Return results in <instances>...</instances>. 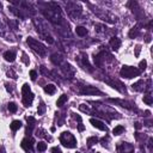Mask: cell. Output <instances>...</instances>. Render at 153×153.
<instances>
[{
  "label": "cell",
  "mask_w": 153,
  "mask_h": 153,
  "mask_svg": "<svg viewBox=\"0 0 153 153\" xmlns=\"http://www.w3.org/2000/svg\"><path fill=\"white\" fill-rule=\"evenodd\" d=\"M26 43H27V45H29L35 53H37L39 56L44 57V56L47 55V48H45V45H44L43 43H41L39 41L32 38V37H27V38H26Z\"/></svg>",
  "instance_id": "1"
},
{
  "label": "cell",
  "mask_w": 153,
  "mask_h": 153,
  "mask_svg": "<svg viewBox=\"0 0 153 153\" xmlns=\"http://www.w3.org/2000/svg\"><path fill=\"white\" fill-rule=\"evenodd\" d=\"M60 142L67 148H74L76 146V139L69 131H63L60 135Z\"/></svg>",
  "instance_id": "2"
},
{
  "label": "cell",
  "mask_w": 153,
  "mask_h": 153,
  "mask_svg": "<svg viewBox=\"0 0 153 153\" xmlns=\"http://www.w3.org/2000/svg\"><path fill=\"white\" fill-rule=\"evenodd\" d=\"M22 93H23V104L25 106H30L33 100V93L30 90V86L27 84H24L22 86Z\"/></svg>",
  "instance_id": "3"
},
{
  "label": "cell",
  "mask_w": 153,
  "mask_h": 153,
  "mask_svg": "<svg viewBox=\"0 0 153 153\" xmlns=\"http://www.w3.org/2000/svg\"><path fill=\"white\" fill-rule=\"evenodd\" d=\"M140 73H141L140 69H137V68H135V67H131V66H123V67L121 68V71H120L121 76L127 78V79L137 76Z\"/></svg>",
  "instance_id": "4"
},
{
  "label": "cell",
  "mask_w": 153,
  "mask_h": 153,
  "mask_svg": "<svg viewBox=\"0 0 153 153\" xmlns=\"http://www.w3.org/2000/svg\"><path fill=\"white\" fill-rule=\"evenodd\" d=\"M117 153H134V146L128 142H121L117 145Z\"/></svg>",
  "instance_id": "5"
},
{
  "label": "cell",
  "mask_w": 153,
  "mask_h": 153,
  "mask_svg": "<svg viewBox=\"0 0 153 153\" xmlns=\"http://www.w3.org/2000/svg\"><path fill=\"white\" fill-rule=\"evenodd\" d=\"M80 92L82 94H103L98 88L92 87V86H82V88L80 90Z\"/></svg>",
  "instance_id": "6"
},
{
  "label": "cell",
  "mask_w": 153,
  "mask_h": 153,
  "mask_svg": "<svg viewBox=\"0 0 153 153\" xmlns=\"http://www.w3.org/2000/svg\"><path fill=\"white\" fill-rule=\"evenodd\" d=\"M90 123L94 127V128H97V129H99V130H105L106 131V127H105V124L102 122V121H99V120H97V118H90Z\"/></svg>",
  "instance_id": "7"
},
{
  "label": "cell",
  "mask_w": 153,
  "mask_h": 153,
  "mask_svg": "<svg viewBox=\"0 0 153 153\" xmlns=\"http://www.w3.org/2000/svg\"><path fill=\"white\" fill-rule=\"evenodd\" d=\"M32 145H33V140H32L31 137H25V139L22 141V143H20V146H22L24 149H26V151L31 149V148H32Z\"/></svg>",
  "instance_id": "8"
},
{
  "label": "cell",
  "mask_w": 153,
  "mask_h": 153,
  "mask_svg": "<svg viewBox=\"0 0 153 153\" xmlns=\"http://www.w3.org/2000/svg\"><path fill=\"white\" fill-rule=\"evenodd\" d=\"M109 43H110V45H111V48L114 50H118V48L121 47V39L117 38V37H111Z\"/></svg>",
  "instance_id": "9"
},
{
  "label": "cell",
  "mask_w": 153,
  "mask_h": 153,
  "mask_svg": "<svg viewBox=\"0 0 153 153\" xmlns=\"http://www.w3.org/2000/svg\"><path fill=\"white\" fill-rule=\"evenodd\" d=\"M4 59L7 62H13L16 60V53L12 51V50H7V51L4 53Z\"/></svg>",
  "instance_id": "10"
},
{
  "label": "cell",
  "mask_w": 153,
  "mask_h": 153,
  "mask_svg": "<svg viewBox=\"0 0 153 153\" xmlns=\"http://www.w3.org/2000/svg\"><path fill=\"white\" fill-rule=\"evenodd\" d=\"M105 55V53H99V54H97V55H94V57H93V60H94V63L99 67V66H102V63H103V61H104V56Z\"/></svg>",
  "instance_id": "11"
},
{
  "label": "cell",
  "mask_w": 153,
  "mask_h": 153,
  "mask_svg": "<svg viewBox=\"0 0 153 153\" xmlns=\"http://www.w3.org/2000/svg\"><path fill=\"white\" fill-rule=\"evenodd\" d=\"M43 90H44V92L48 93V94H54L55 91H56V86H55L54 84H48V85L44 86Z\"/></svg>",
  "instance_id": "12"
},
{
  "label": "cell",
  "mask_w": 153,
  "mask_h": 153,
  "mask_svg": "<svg viewBox=\"0 0 153 153\" xmlns=\"http://www.w3.org/2000/svg\"><path fill=\"white\" fill-rule=\"evenodd\" d=\"M75 32H76V35H78V36L84 37V36H86V35H87V29H86V27H84V26H76V27H75Z\"/></svg>",
  "instance_id": "13"
},
{
  "label": "cell",
  "mask_w": 153,
  "mask_h": 153,
  "mask_svg": "<svg viewBox=\"0 0 153 153\" xmlns=\"http://www.w3.org/2000/svg\"><path fill=\"white\" fill-rule=\"evenodd\" d=\"M20 127H22V122H20V121H18V120H14V121H12V123L10 124V128H11L13 131L18 130Z\"/></svg>",
  "instance_id": "14"
},
{
  "label": "cell",
  "mask_w": 153,
  "mask_h": 153,
  "mask_svg": "<svg viewBox=\"0 0 153 153\" xmlns=\"http://www.w3.org/2000/svg\"><path fill=\"white\" fill-rule=\"evenodd\" d=\"M143 81L142 80H139L137 82H135V84H133L131 85V87H133V90H135V91H141V90H143Z\"/></svg>",
  "instance_id": "15"
},
{
  "label": "cell",
  "mask_w": 153,
  "mask_h": 153,
  "mask_svg": "<svg viewBox=\"0 0 153 153\" xmlns=\"http://www.w3.org/2000/svg\"><path fill=\"white\" fill-rule=\"evenodd\" d=\"M67 100H68V97H67L66 94H62V96H60V98L56 100V105H57V106H62Z\"/></svg>",
  "instance_id": "16"
},
{
  "label": "cell",
  "mask_w": 153,
  "mask_h": 153,
  "mask_svg": "<svg viewBox=\"0 0 153 153\" xmlns=\"http://www.w3.org/2000/svg\"><path fill=\"white\" fill-rule=\"evenodd\" d=\"M81 61H82V65L85 66V68H87L90 72L92 71V68H91V65H90V62H88V60H87V55H82V59H81Z\"/></svg>",
  "instance_id": "17"
},
{
  "label": "cell",
  "mask_w": 153,
  "mask_h": 153,
  "mask_svg": "<svg viewBox=\"0 0 153 153\" xmlns=\"http://www.w3.org/2000/svg\"><path fill=\"white\" fill-rule=\"evenodd\" d=\"M123 131H124V127H123V126H117V127L114 128L112 134H114V135H120V134H122Z\"/></svg>",
  "instance_id": "18"
},
{
  "label": "cell",
  "mask_w": 153,
  "mask_h": 153,
  "mask_svg": "<svg viewBox=\"0 0 153 153\" xmlns=\"http://www.w3.org/2000/svg\"><path fill=\"white\" fill-rule=\"evenodd\" d=\"M7 109H8V111H10V112H17L18 106H17V104H16V103L11 102V103H8V105H7Z\"/></svg>",
  "instance_id": "19"
},
{
  "label": "cell",
  "mask_w": 153,
  "mask_h": 153,
  "mask_svg": "<svg viewBox=\"0 0 153 153\" xmlns=\"http://www.w3.org/2000/svg\"><path fill=\"white\" fill-rule=\"evenodd\" d=\"M45 109H47L45 104H44L43 102H41V104L38 105V109H37V112H38V115H43V114L45 112Z\"/></svg>",
  "instance_id": "20"
},
{
  "label": "cell",
  "mask_w": 153,
  "mask_h": 153,
  "mask_svg": "<svg viewBox=\"0 0 153 153\" xmlns=\"http://www.w3.org/2000/svg\"><path fill=\"white\" fill-rule=\"evenodd\" d=\"M37 149H38L39 152H44V151L47 149V143H45L44 141H39V142L37 143Z\"/></svg>",
  "instance_id": "21"
},
{
  "label": "cell",
  "mask_w": 153,
  "mask_h": 153,
  "mask_svg": "<svg viewBox=\"0 0 153 153\" xmlns=\"http://www.w3.org/2000/svg\"><path fill=\"white\" fill-rule=\"evenodd\" d=\"M137 35H139V29H137V27H133V29L129 31V37H130V38H135Z\"/></svg>",
  "instance_id": "22"
},
{
  "label": "cell",
  "mask_w": 153,
  "mask_h": 153,
  "mask_svg": "<svg viewBox=\"0 0 153 153\" xmlns=\"http://www.w3.org/2000/svg\"><path fill=\"white\" fill-rule=\"evenodd\" d=\"M51 61H53L55 65H60L61 59H60V56H59L57 54H54V55H51Z\"/></svg>",
  "instance_id": "23"
},
{
  "label": "cell",
  "mask_w": 153,
  "mask_h": 153,
  "mask_svg": "<svg viewBox=\"0 0 153 153\" xmlns=\"http://www.w3.org/2000/svg\"><path fill=\"white\" fill-rule=\"evenodd\" d=\"M143 103H146L147 105H151L153 103V99H152V96L147 94V96H143Z\"/></svg>",
  "instance_id": "24"
},
{
  "label": "cell",
  "mask_w": 153,
  "mask_h": 153,
  "mask_svg": "<svg viewBox=\"0 0 153 153\" xmlns=\"http://www.w3.org/2000/svg\"><path fill=\"white\" fill-rule=\"evenodd\" d=\"M97 141H98V139H97L96 136H92V137H88V139H87V143H88L90 146L93 145V143H96Z\"/></svg>",
  "instance_id": "25"
},
{
  "label": "cell",
  "mask_w": 153,
  "mask_h": 153,
  "mask_svg": "<svg viewBox=\"0 0 153 153\" xmlns=\"http://www.w3.org/2000/svg\"><path fill=\"white\" fill-rule=\"evenodd\" d=\"M146 66H147V61H146V60H142V61H140V63H139V67H140V71H142V69H145V68H146Z\"/></svg>",
  "instance_id": "26"
},
{
  "label": "cell",
  "mask_w": 153,
  "mask_h": 153,
  "mask_svg": "<svg viewBox=\"0 0 153 153\" xmlns=\"http://www.w3.org/2000/svg\"><path fill=\"white\" fill-rule=\"evenodd\" d=\"M30 78H31V80H36V78H37V72H36L35 69H31V71H30Z\"/></svg>",
  "instance_id": "27"
},
{
  "label": "cell",
  "mask_w": 153,
  "mask_h": 153,
  "mask_svg": "<svg viewBox=\"0 0 153 153\" xmlns=\"http://www.w3.org/2000/svg\"><path fill=\"white\" fill-rule=\"evenodd\" d=\"M7 75H8V76L11 75V78H13V79H17V75H16V73H14L13 71H8V72H7Z\"/></svg>",
  "instance_id": "28"
},
{
  "label": "cell",
  "mask_w": 153,
  "mask_h": 153,
  "mask_svg": "<svg viewBox=\"0 0 153 153\" xmlns=\"http://www.w3.org/2000/svg\"><path fill=\"white\" fill-rule=\"evenodd\" d=\"M79 109H80L81 111H84V112H87V111H88V108H87V106H85L84 104H81V105L79 106Z\"/></svg>",
  "instance_id": "29"
},
{
  "label": "cell",
  "mask_w": 153,
  "mask_h": 153,
  "mask_svg": "<svg viewBox=\"0 0 153 153\" xmlns=\"http://www.w3.org/2000/svg\"><path fill=\"white\" fill-rule=\"evenodd\" d=\"M51 153H62V152H61V149L59 147H53L51 148Z\"/></svg>",
  "instance_id": "30"
},
{
  "label": "cell",
  "mask_w": 153,
  "mask_h": 153,
  "mask_svg": "<svg viewBox=\"0 0 153 153\" xmlns=\"http://www.w3.org/2000/svg\"><path fill=\"white\" fill-rule=\"evenodd\" d=\"M45 39H47V42H49L50 44H51V43H54V39H53V37H51V36H48V35H47V36H45Z\"/></svg>",
  "instance_id": "31"
},
{
  "label": "cell",
  "mask_w": 153,
  "mask_h": 153,
  "mask_svg": "<svg viewBox=\"0 0 153 153\" xmlns=\"http://www.w3.org/2000/svg\"><path fill=\"white\" fill-rule=\"evenodd\" d=\"M140 45H136L135 47V56H139V54H140Z\"/></svg>",
  "instance_id": "32"
},
{
  "label": "cell",
  "mask_w": 153,
  "mask_h": 153,
  "mask_svg": "<svg viewBox=\"0 0 153 153\" xmlns=\"http://www.w3.org/2000/svg\"><path fill=\"white\" fill-rule=\"evenodd\" d=\"M22 60L26 63V65H29V60H26V54H23V57H22Z\"/></svg>",
  "instance_id": "33"
},
{
  "label": "cell",
  "mask_w": 153,
  "mask_h": 153,
  "mask_svg": "<svg viewBox=\"0 0 153 153\" xmlns=\"http://www.w3.org/2000/svg\"><path fill=\"white\" fill-rule=\"evenodd\" d=\"M84 129H85V128H84V126L80 123V124H79V127H78V130H79V131H82Z\"/></svg>",
  "instance_id": "34"
},
{
  "label": "cell",
  "mask_w": 153,
  "mask_h": 153,
  "mask_svg": "<svg viewBox=\"0 0 153 153\" xmlns=\"http://www.w3.org/2000/svg\"><path fill=\"white\" fill-rule=\"evenodd\" d=\"M0 153H6V149H5V147L2 145L0 146Z\"/></svg>",
  "instance_id": "35"
},
{
  "label": "cell",
  "mask_w": 153,
  "mask_h": 153,
  "mask_svg": "<svg viewBox=\"0 0 153 153\" xmlns=\"http://www.w3.org/2000/svg\"><path fill=\"white\" fill-rule=\"evenodd\" d=\"M135 127L139 129V128H140V123H135Z\"/></svg>",
  "instance_id": "36"
},
{
  "label": "cell",
  "mask_w": 153,
  "mask_h": 153,
  "mask_svg": "<svg viewBox=\"0 0 153 153\" xmlns=\"http://www.w3.org/2000/svg\"><path fill=\"white\" fill-rule=\"evenodd\" d=\"M76 153H79V152H76Z\"/></svg>",
  "instance_id": "37"
}]
</instances>
